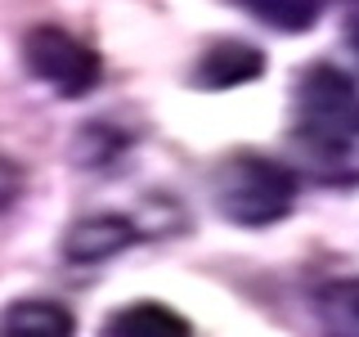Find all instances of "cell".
I'll use <instances>...</instances> for the list:
<instances>
[{"instance_id": "cell-7", "label": "cell", "mask_w": 359, "mask_h": 337, "mask_svg": "<svg viewBox=\"0 0 359 337\" xmlns=\"http://www.w3.org/2000/svg\"><path fill=\"white\" fill-rule=\"evenodd\" d=\"M104 337H194V329L184 315L162 301H130L108 315Z\"/></svg>"}, {"instance_id": "cell-4", "label": "cell", "mask_w": 359, "mask_h": 337, "mask_svg": "<svg viewBox=\"0 0 359 337\" xmlns=\"http://www.w3.org/2000/svg\"><path fill=\"white\" fill-rule=\"evenodd\" d=\"M140 239V225L130 216H117V211H95V216H81L67 225L63 234V256L72 265H95L108 261V256L126 252V247Z\"/></svg>"}, {"instance_id": "cell-5", "label": "cell", "mask_w": 359, "mask_h": 337, "mask_svg": "<svg viewBox=\"0 0 359 337\" xmlns=\"http://www.w3.org/2000/svg\"><path fill=\"white\" fill-rule=\"evenodd\" d=\"M265 72V54L247 41H216L198 54L194 63V86L198 90H233L247 86Z\"/></svg>"}, {"instance_id": "cell-8", "label": "cell", "mask_w": 359, "mask_h": 337, "mask_svg": "<svg viewBox=\"0 0 359 337\" xmlns=\"http://www.w3.org/2000/svg\"><path fill=\"white\" fill-rule=\"evenodd\" d=\"M314 315L328 337H359V279L323 284L314 297Z\"/></svg>"}, {"instance_id": "cell-1", "label": "cell", "mask_w": 359, "mask_h": 337, "mask_svg": "<svg viewBox=\"0 0 359 337\" xmlns=\"http://www.w3.org/2000/svg\"><path fill=\"white\" fill-rule=\"evenodd\" d=\"M292 135L306 153L310 171L328 185H355L359 180V86L341 67L314 63L301 72L292 90Z\"/></svg>"}, {"instance_id": "cell-6", "label": "cell", "mask_w": 359, "mask_h": 337, "mask_svg": "<svg viewBox=\"0 0 359 337\" xmlns=\"http://www.w3.org/2000/svg\"><path fill=\"white\" fill-rule=\"evenodd\" d=\"M0 337H76V319L59 301L18 297L0 310Z\"/></svg>"}, {"instance_id": "cell-10", "label": "cell", "mask_w": 359, "mask_h": 337, "mask_svg": "<svg viewBox=\"0 0 359 337\" xmlns=\"http://www.w3.org/2000/svg\"><path fill=\"white\" fill-rule=\"evenodd\" d=\"M18 189H22V176H18V166H9L5 157H0V211H5L9 202L18 198Z\"/></svg>"}, {"instance_id": "cell-3", "label": "cell", "mask_w": 359, "mask_h": 337, "mask_svg": "<svg viewBox=\"0 0 359 337\" xmlns=\"http://www.w3.org/2000/svg\"><path fill=\"white\" fill-rule=\"evenodd\" d=\"M22 63H27V72L36 77V81H45L63 99H81L104 81L99 54L90 50L81 37H72L67 27H54V22L32 27L27 37H22Z\"/></svg>"}, {"instance_id": "cell-11", "label": "cell", "mask_w": 359, "mask_h": 337, "mask_svg": "<svg viewBox=\"0 0 359 337\" xmlns=\"http://www.w3.org/2000/svg\"><path fill=\"white\" fill-rule=\"evenodd\" d=\"M341 27H346V41H351V50L359 54V0H346V5H341Z\"/></svg>"}, {"instance_id": "cell-9", "label": "cell", "mask_w": 359, "mask_h": 337, "mask_svg": "<svg viewBox=\"0 0 359 337\" xmlns=\"http://www.w3.org/2000/svg\"><path fill=\"white\" fill-rule=\"evenodd\" d=\"M229 5H238L243 14H252L274 32H306L323 18L328 0H229Z\"/></svg>"}, {"instance_id": "cell-2", "label": "cell", "mask_w": 359, "mask_h": 337, "mask_svg": "<svg viewBox=\"0 0 359 337\" xmlns=\"http://www.w3.org/2000/svg\"><path fill=\"white\" fill-rule=\"evenodd\" d=\"M211 202L229 225L265 230L297 207V171L261 153H233L211 176Z\"/></svg>"}]
</instances>
